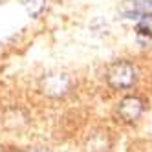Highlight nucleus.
Masks as SVG:
<instances>
[{"label":"nucleus","instance_id":"obj_1","mask_svg":"<svg viewBox=\"0 0 152 152\" xmlns=\"http://www.w3.org/2000/svg\"><path fill=\"white\" fill-rule=\"evenodd\" d=\"M106 81L108 84L115 90H125L130 88L134 83H136V68L132 66L130 62H114L110 68H108L106 73Z\"/></svg>","mask_w":152,"mask_h":152},{"label":"nucleus","instance_id":"obj_2","mask_svg":"<svg viewBox=\"0 0 152 152\" xmlns=\"http://www.w3.org/2000/svg\"><path fill=\"white\" fill-rule=\"evenodd\" d=\"M72 86V81L66 73H48L40 79V90L50 97L66 95Z\"/></svg>","mask_w":152,"mask_h":152},{"label":"nucleus","instance_id":"obj_3","mask_svg":"<svg viewBox=\"0 0 152 152\" xmlns=\"http://www.w3.org/2000/svg\"><path fill=\"white\" fill-rule=\"evenodd\" d=\"M143 101L139 97H125V99L119 103V108H117V114L119 117L126 123H132L136 119H139V115L143 114Z\"/></svg>","mask_w":152,"mask_h":152},{"label":"nucleus","instance_id":"obj_4","mask_svg":"<svg viewBox=\"0 0 152 152\" xmlns=\"http://www.w3.org/2000/svg\"><path fill=\"white\" fill-rule=\"evenodd\" d=\"M119 11L126 18L139 20L147 15H152V2H148V0H125Z\"/></svg>","mask_w":152,"mask_h":152},{"label":"nucleus","instance_id":"obj_5","mask_svg":"<svg viewBox=\"0 0 152 152\" xmlns=\"http://www.w3.org/2000/svg\"><path fill=\"white\" fill-rule=\"evenodd\" d=\"M106 134V132H104ZM103 132L97 134V137L94 136L90 141H88V150L90 152H106L108 150V137L104 136Z\"/></svg>","mask_w":152,"mask_h":152},{"label":"nucleus","instance_id":"obj_6","mask_svg":"<svg viewBox=\"0 0 152 152\" xmlns=\"http://www.w3.org/2000/svg\"><path fill=\"white\" fill-rule=\"evenodd\" d=\"M137 33L145 35V37H152V15H147L143 18H139L137 22Z\"/></svg>","mask_w":152,"mask_h":152},{"label":"nucleus","instance_id":"obj_7","mask_svg":"<svg viewBox=\"0 0 152 152\" xmlns=\"http://www.w3.org/2000/svg\"><path fill=\"white\" fill-rule=\"evenodd\" d=\"M44 4H46V0H24V6L31 17H37L44 9Z\"/></svg>","mask_w":152,"mask_h":152},{"label":"nucleus","instance_id":"obj_8","mask_svg":"<svg viewBox=\"0 0 152 152\" xmlns=\"http://www.w3.org/2000/svg\"><path fill=\"white\" fill-rule=\"evenodd\" d=\"M26 152H50L48 148H31V150H26Z\"/></svg>","mask_w":152,"mask_h":152}]
</instances>
